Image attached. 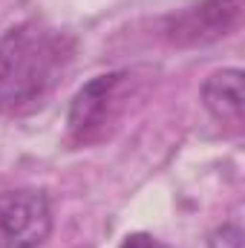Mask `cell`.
Instances as JSON below:
<instances>
[{"mask_svg": "<svg viewBox=\"0 0 245 248\" xmlns=\"http://www.w3.org/2000/svg\"><path fill=\"white\" fill-rule=\"evenodd\" d=\"M119 248H170V246H165L162 240H156V237H150V234H130V237L122 240Z\"/></svg>", "mask_w": 245, "mask_h": 248, "instance_id": "52a82bcc", "label": "cell"}, {"mask_svg": "<svg viewBox=\"0 0 245 248\" xmlns=\"http://www.w3.org/2000/svg\"><path fill=\"white\" fill-rule=\"evenodd\" d=\"M243 26V0H202L179 12L168 23V38L176 46H202L234 35Z\"/></svg>", "mask_w": 245, "mask_h": 248, "instance_id": "277c9868", "label": "cell"}, {"mask_svg": "<svg viewBox=\"0 0 245 248\" xmlns=\"http://www.w3.org/2000/svg\"><path fill=\"white\" fill-rule=\"evenodd\" d=\"M141 81L133 72H107L84 84L66 116V133L75 144H92L107 136L110 127L130 113V104L138 101Z\"/></svg>", "mask_w": 245, "mask_h": 248, "instance_id": "7a4b0ae2", "label": "cell"}, {"mask_svg": "<svg viewBox=\"0 0 245 248\" xmlns=\"http://www.w3.org/2000/svg\"><path fill=\"white\" fill-rule=\"evenodd\" d=\"M72 61V41L44 23H20L0 38V113L44 104Z\"/></svg>", "mask_w": 245, "mask_h": 248, "instance_id": "6da1fadb", "label": "cell"}, {"mask_svg": "<svg viewBox=\"0 0 245 248\" xmlns=\"http://www.w3.org/2000/svg\"><path fill=\"white\" fill-rule=\"evenodd\" d=\"M202 101L208 113L222 124H243L245 113V93H243V72L240 69H219L214 72L202 87Z\"/></svg>", "mask_w": 245, "mask_h": 248, "instance_id": "5b68a950", "label": "cell"}, {"mask_svg": "<svg viewBox=\"0 0 245 248\" xmlns=\"http://www.w3.org/2000/svg\"><path fill=\"white\" fill-rule=\"evenodd\" d=\"M208 248H245V234L240 222H228V225L216 228L208 240Z\"/></svg>", "mask_w": 245, "mask_h": 248, "instance_id": "8992f818", "label": "cell"}, {"mask_svg": "<svg viewBox=\"0 0 245 248\" xmlns=\"http://www.w3.org/2000/svg\"><path fill=\"white\" fill-rule=\"evenodd\" d=\"M52 231V211L38 190L0 193V248H38Z\"/></svg>", "mask_w": 245, "mask_h": 248, "instance_id": "3957f363", "label": "cell"}]
</instances>
